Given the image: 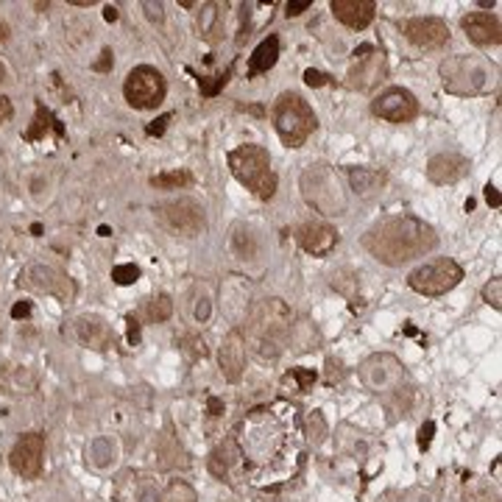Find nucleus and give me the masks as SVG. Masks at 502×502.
Segmentation results:
<instances>
[{"label":"nucleus","mask_w":502,"mask_h":502,"mask_svg":"<svg viewBox=\"0 0 502 502\" xmlns=\"http://www.w3.org/2000/svg\"><path fill=\"white\" fill-rule=\"evenodd\" d=\"M238 447L243 466H249L257 478L277 483L279 478L290 475L301 455L296 411L288 405L251 411L241 424Z\"/></svg>","instance_id":"obj_1"},{"label":"nucleus","mask_w":502,"mask_h":502,"mask_svg":"<svg viewBox=\"0 0 502 502\" xmlns=\"http://www.w3.org/2000/svg\"><path fill=\"white\" fill-rule=\"evenodd\" d=\"M363 246L374 260L383 265H402L411 262L439 246V234L435 229L413 215H393L380 223H374L363 234Z\"/></svg>","instance_id":"obj_2"},{"label":"nucleus","mask_w":502,"mask_h":502,"mask_svg":"<svg viewBox=\"0 0 502 502\" xmlns=\"http://www.w3.org/2000/svg\"><path fill=\"white\" fill-rule=\"evenodd\" d=\"M243 341L251 344L260 360H274L285 352L290 335V310L282 298H262L246 316Z\"/></svg>","instance_id":"obj_3"},{"label":"nucleus","mask_w":502,"mask_h":502,"mask_svg":"<svg viewBox=\"0 0 502 502\" xmlns=\"http://www.w3.org/2000/svg\"><path fill=\"white\" fill-rule=\"evenodd\" d=\"M229 167L234 179L246 185L257 198L268 201L277 193V174L271 171V156L262 146L246 143L241 148L229 151Z\"/></svg>","instance_id":"obj_4"},{"label":"nucleus","mask_w":502,"mask_h":502,"mask_svg":"<svg viewBox=\"0 0 502 502\" xmlns=\"http://www.w3.org/2000/svg\"><path fill=\"white\" fill-rule=\"evenodd\" d=\"M277 134L288 148H301L305 140L316 131V115L313 107L296 92H282L271 109Z\"/></svg>","instance_id":"obj_5"},{"label":"nucleus","mask_w":502,"mask_h":502,"mask_svg":"<svg viewBox=\"0 0 502 502\" xmlns=\"http://www.w3.org/2000/svg\"><path fill=\"white\" fill-rule=\"evenodd\" d=\"M301 195L321 215H341L346 210V195L329 165H310L301 174Z\"/></svg>","instance_id":"obj_6"},{"label":"nucleus","mask_w":502,"mask_h":502,"mask_svg":"<svg viewBox=\"0 0 502 502\" xmlns=\"http://www.w3.org/2000/svg\"><path fill=\"white\" fill-rule=\"evenodd\" d=\"M154 213H156L159 226L167 229L171 234H179V238H195V234H201L207 226L204 210H201V204L193 198L165 201V204H159Z\"/></svg>","instance_id":"obj_7"},{"label":"nucleus","mask_w":502,"mask_h":502,"mask_svg":"<svg viewBox=\"0 0 502 502\" xmlns=\"http://www.w3.org/2000/svg\"><path fill=\"white\" fill-rule=\"evenodd\" d=\"M460 279H463V268L455 260L441 257V260L419 265L408 277V285L421 296H441V293H450L452 288H458Z\"/></svg>","instance_id":"obj_8"},{"label":"nucleus","mask_w":502,"mask_h":502,"mask_svg":"<svg viewBox=\"0 0 502 502\" xmlns=\"http://www.w3.org/2000/svg\"><path fill=\"white\" fill-rule=\"evenodd\" d=\"M441 79H444L447 92L475 95L486 87L488 67L478 56H452L441 64Z\"/></svg>","instance_id":"obj_9"},{"label":"nucleus","mask_w":502,"mask_h":502,"mask_svg":"<svg viewBox=\"0 0 502 502\" xmlns=\"http://www.w3.org/2000/svg\"><path fill=\"white\" fill-rule=\"evenodd\" d=\"M17 285L31 290V293L56 296L62 301H71L76 296L73 279L67 277L64 271H59L56 265H45V262H28L17 277Z\"/></svg>","instance_id":"obj_10"},{"label":"nucleus","mask_w":502,"mask_h":502,"mask_svg":"<svg viewBox=\"0 0 502 502\" xmlns=\"http://www.w3.org/2000/svg\"><path fill=\"white\" fill-rule=\"evenodd\" d=\"M165 92H167L165 79L151 64L134 67L123 84V95L134 109H156L165 100Z\"/></svg>","instance_id":"obj_11"},{"label":"nucleus","mask_w":502,"mask_h":502,"mask_svg":"<svg viewBox=\"0 0 502 502\" xmlns=\"http://www.w3.org/2000/svg\"><path fill=\"white\" fill-rule=\"evenodd\" d=\"M402 363L393 355H372L363 365H360V380L372 393H385V391H396L402 385Z\"/></svg>","instance_id":"obj_12"},{"label":"nucleus","mask_w":502,"mask_h":502,"mask_svg":"<svg viewBox=\"0 0 502 502\" xmlns=\"http://www.w3.org/2000/svg\"><path fill=\"white\" fill-rule=\"evenodd\" d=\"M43 455H45V435L43 432H25L12 447L9 463L14 475L23 480H37L43 475Z\"/></svg>","instance_id":"obj_13"},{"label":"nucleus","mask_w":502,"mask_h":502,"mask_svg":"<svg viewBox=\"0 0 502 502\" xmlns=\"http://www.w3.org/2000/svg\"><path fill=\"white\" fill-rule=\"evenodd\" d=\"M372 112L388 123H408L419 115V100L413 92L402 90V87H391L383 95L374 98Z\"/></svg>","instance_id":"obj_14"},{"label":"nucleus","mask_w":502,"mask_h":502,"mask_svg":"<svg viewBox=\"0 0 502 502\" xmlns=\"http://www.w3.org/2000/svg\"><path fill=\"white\" fill-rule=\"evenodd\" d=\"M402 33L421 51H439L450 43V25L439 17H413L402 23Z\"/></svg>","instance_id":"obj_15"},{"label":"nucleus","mask_w":502,"mask_h":502,"mask_svg":"<svg viewBox=\"0 0 502 502\" xmlns=\"http://www.w3.org/2000/svg\"><path fill=\"white\" fill-rule=\"evenodd\" d=\"M298 246L305 249L313 257H327L335 246H338V232H335L329 223L321 221H310V223H301L293 229Z\"/></svg>","instance_id":"obj_16"},{"label":"nucleus","mask_w":502,"mask_h":502,"mask_svg":"<svg viewBox=\"0 0 502 502\" xmlns=\"http://www.w3.org/2000/svg\"><path fill=\"white\" fill-rule=\"evenodd\" d=\"M221 374L229 380V383H241L243 380V372H246V341L241 329H232L223 344H221Z\"/></svg>","instance_id":"obj_17"},{"label":"nucleus","mask_w":502,"mask_h":502,"mask_svg":"<svg viewBox=\"0 0 502 502\" xmlns=\"http://www.w3.org/2000/svg\"><path fill=\"white\" fill-rule=\"evenodd\" d=\"M355 56H357V67L349 73V84L352 87L368 90V87L377 84L385 76V59L372 45H363L360 51H355Z\"/></svg>","instance_id":"obj_18"},{"label":"nucleus","mask_w":502,"mask_h":502,"mask_svg":"<svg viewBox=\"0 0 502 502\" xmlns=\"http://www.w3.org/2000/svg\"><path fill=\"white\" fill-rule=\"evenodd\" d=\"M469 174V159L463 154L447 151V154H435L427 162V179L432 185H455Z\"/></svg>","instance_id":"obj_19"},{"label":"nucleus","mask_w":502,"mask_h":502,"mask_svg":"<svg viewBox=\"0 0 502 502\" xmlns=\"http://www.w3.org/2000/svg\"><path fill=\"white\" fill-rule=\"evenodd\" d=\"M329 9L344 25H349L355 31H363L374 20V12H377L374 0H332Z\"/></svg>","instance_id":"obj_20"},{"label":"nucleus","mask_w":502,"mask_h":502,"mask_svg":"<svg viewBox=\"0 0 502 502\" xmlns=\"http://www.w3.org/2000/svg\"><path fill=\"white\" fill-rule=\"evenodd\" d=\"M463 31H466V37L472 40L475 45H499L502 40V33H499V17L494 14H469L460 20Z\"/></svg>","instance_id":"obj_21"},{"label":"nucleus","mask_w":502,"mask_h":502,"mask_svg":"<svg viewBox=\"0 0 502 502\" xmlns=\"http://www.w3.org/2000/svg\"><path fill=\"white\" fill-rule=\"evenodd\" d=\"M76 338L84 344V346H92V349H107L112 344V329L107 327V321H100L95 316H81L76 321Z\"/></svg>","instance_id":"obj_22"},{"label":"nucleus","mask_w":502,"mask_h":502,"mask_svg":"<svg viewBox=\"0 0 502 502\" xmlns=\"http://www.w3.org/2000/svg\"><path fill=\"white\" fill-rule=\"evenodd\" d=\"M51 131L56 134V137H64V126L53 118V112L43 104V100H37V115H33V123L25 131V143L43 140V137H48Z\"/></svg>","instance_id":"obj_23"},{"label":"nucleus","mask_w":502,"mask_h":502,"mask_svg":"<svg viewBox=\"0 0 502 502\" xmlns=\"http://www.w3.org/2000/svg\"><path fill=\"white\" fill-rule=\"evenodd\" d=\"M277 59H279V37H274V33H271V37L262 40L257 45V51L251 53V59H249V76L254 79L260 73H268L277 64Z\"/></svg>","instance_id":"obj_24"},{"label":"nucleus","mask_w":502,"mask_h":502,"mask_svg":"<svg viewBox=\"0 0 502 502\" xmlns=\"http://www.w3.org/2000/svg\"><path fill=\"white\" fill-rule=\"evenodd\" d=\"M349 182L357 193H368L385 185V174L383 171H372V167H352L349 171Z\"/></svg>","instance_id":"obj_25"},{"label":"nucleus","mask_w":502,"mask_h":502,"mask_svg":"<svg viewBox=\"0 0 502 502\" xmlns=\"http://www.w3.org/2000/svg\"><path fill=\"white\" fill-rule=\"evenodd\" d=\"M232 251L238 254L241 260H254L257 251H260V243H257V238L249 229L243 232V226H238V229H234V234H232Z\"/></svg>","instance_id":"obj_26"},{"label":"nucleus","mask_w":502,"mask_h":502,"mask_svg":"<svg viewBox=\"0 0 502 502\" xmlns=\"http://www.w3.org/2000/svg\"><path fill=\"white\" fill-rule=\"evenodd\" d=\"M87 460L95 469H107L109 463H115V447H112V441L109 439H95L87 447Z\"/></svg>","instance_id":"obj_27"},{"label":"nucleus","mask_w":502,"mask_h":502,"mask_svg":"<svg viewBox=\"0 0 502 502\" xmlns=\"http://www.w3.org/2000/svg\"><path fill=\"white\" fill-rule=\"evenodd\" d=\"M460 502H499V491L486 480H475V483L466 486Z\"/></svg>","instance_id":"obj_28"},{"label":"nucleus","mask_w":502,"mask_h":502,"mask_svg":"<svg viewBox=\"0 0 502 502\" xmlns=\"http://www.w3.org/2000/svg\"><path fill=\"white\" fill-rule=\"evenodd\" d=\"M187 185H193V176L187 171H167V174L151 176V187H156V190H179Z\"/></svg>","instance_id":"obj_29"},{"label":"nucleus","mask_w":502,"mask_h":502,"mask_svg":"<svg viewBox=\"0 0 502 502\" xmlns=\"http://www.w3.org/2000/svg\"><path fill=\"white\" fill-rule=\"evenodd\" d=\"M159 502H198V494L190 483L185 480H174L171 486H167L159 497Z\"/></svg>","instance_id":"obj_30"},{"label":"nucleus","mask_w":502,"mask_h":502,"mask_svg":"<svg viewBox=\"0 0 502 502\" xmlns=\"http://www.w3.org/2000/svg\"><path fill=\"white\" fill-rule=\"evenodd\" d=\"M171 316H174V301H171V296L159 293V296H154V298L148 301V318H151L154 324H162V321H167Z\"/></svg>","instance_id":"obj_31"},{"label":"nucleus","mask_w":502,"mask_h":502,"mask_svg":"<svg viewBox=\"0 0 502 502\" xmlns=\"http://www.w3.org/2000/svg\"><path fill=\"white\" fill-rule=\"evenodd\" d=\"M324 435H327V421H324V416L318 411H313L308 416V439H310L313 447H318L324 441Z\"/></svg>","instance_id":"obj_32"},{"label":"nucleus","mask_w":502,"mask_h":502,"mask_svg":"<svg viewBox=\"0 0 502 502\" xmlns=\"http://www.w3.org/2000/svg\"><path fill=\"white\" fill-rule=\"evenodd\" d=\"M112 279L118 285H134L140 279V268L134 265V262H126V265H115L112 268Z\"/></svg>","instance_id":"obj_33"},{"label":"nucleus","mask_w":502,"mask_h":502,"mask_svg":"<svg viewBox=\"0 0 502 502\" xmlns=\"http://www.w3.org/2000/svg\"><path fill=\"white\" fill-rule=\"evenodd\" d=\"M215 20H218V4H207L204 12H201V33H204L207 40H215V33H213Z\"/></svg>","instance_id":"obj_34"},{"label":"nucleus","mask_w":502,"mask_h":502,"mask_svg":"<svg viewBox=\"0 0 502 502\" xmlns=\"http://www.w3.org/2000/svg\"><path fill=\"white\" fill-rule=\"evenodd\" d=\"M229 76H232V67L223 73V76H215V79H198V87H201V95H207V98H213V95H218V90L229 81Z\"/></svg>","instance_id":"obj_35"},{"label":"nucleus","mask_w":502,"mask_h":502,"mask_svg":"<svg viewBox=\"0 0 502 502\" xmlns=\"http://www.w3.org/2000/svg\"><path fill=\"white\" fill-rule=\"evenodd\" d=\"M483 298L488 301V305H491L494 310H502V279H499V277L491 279V282L483 288Z\"/></svg>","instance_id":"obj_36"},{"label":"nucleus","mask_w":502,"mask_h":502,"mask_svg":"<svg viewBox=\"0 0 502 502\" xmlns=\"http://www.w3.org/2000/svg\"><path fill=\"white\" fill-rule=\"evenodd\" d=\"M174 120V115H159L156 120H151L148 126H146V134L148 137H159V134H165V128H167V123Z\"/></svg>","instance_id":"obj_37"},{"label":"nucleus","mask_w":502,"mask_h":502,"mask_svg":"<svg viewBox=\"0 0 502 502\" xmlns=\"http://www.w3.org/2000/svg\"><path fill=\"white\" fill-rule=\"evenodd\" d=\"M296 380H298V385H301V391H308L313 383H316V372H310V368H293L290 372Z\"/></svg>","instance_id":"obj_38"},{"label":"nucleus","mask_w":502,"mask_h":502,"mask_svg":"<svg viewBox=\"0 0 502 502\" xmlns=\"http://www.w3.org/2000/svg\"><path fill=\"white\" fill-rule=\"evenodd\" d=\"M112 64H115V62H112V51H109V48H104V51H100V59L92 64V71H98V73H109V71H112Z\"/></svg>","instance_id":"obj_39"},{"label":"nucleus","mask_w":502,"mask_h":502,"mask_svg":"<svg viewBox=\"0 0 502 502\" xmlns=\"http://www.w3.org/2000/svg\"><path fill=\"white\" fill-rule=\"evenodd\" d=\"M432 432H435V424H432V421H424L421 430H419V450H427V447H430Z\"/></svg>","instance_id":"obj_40"},{"label":"nucleus","mask_w":502,"mask_h":502,"mask_svg":"<svg viewBox=\"0 0 502 502\" xmlns=\"http://www.w3.org/2000/svg\"><path fill=\"white\" fill-rule=\"evenodd\" d=\"M305 81H308L310 87H324V84L329 81V76L321 73V71H313V67H310V71H305Z\"/></svg>","instance_id":"obj_41"},{"label":"nucleus","mask_w":502,"mask_h":502,"mask_svg":"<svg viewBox=\"0 0 502 502\" xmlns=\"http://www.w3.org/2000/svg\"><path fill=\"white\" fill-rule=\"evenodd\" d=\"M126 324H128V335H126V338H128V344L131 346H137L140 344V324H137V318H126Z\"/></svg>","instance_id":"obj_42"},{"label":"nucleus","mask_w":502,"mask_h":502,"mask_svg":"<svg viewBox=\"0 0 502 502\" xmlns=\"http://www.w3.org/2000/svg\"><path fill=\"white\" fill-rule=\"evenodd\" d=\"M14 115V107H12V100L6 95H0V126H4L9 118Z\"/></svg>","instance_id":"obj_43"},{"label":"nucleus","mask_w":502,"mask_h":502,"mask_svg":"<svg viewBox=\"0 0 502 502\" xmlns=\"http://www.w3.org/2000/svg\"><path fill=\"white\" fill-rule=\"evenodd\" d=\"M143 9H146V14H148V20H151V23H162V20H165V14H162V4H143Z\"/></svg>","instance_id":"obj_44"},{"label":"nucleus","mask_w":502,"mask_h":502,"mask_svg":"<svg viewBox=\"0 0 502 502\" xmlns=\"http://www.w3.org/2000/svg\"><path fill=\"white\" fill-rule=\"evenodd\" d=\"M399 502H430V494H424L421 488H411Z\"/></svg>","instance_id":"obj_45"},{"label":"nucleus","mask_w":502,"mask_h":502,"mask_svg":"<svg viewBox=\"0 0 502 502\" xmlns=\"http://www.w3.org/2000/svg\"><path fill=\"white\" fill-rule=\"evenodd\" d=\"M305 9H310V0H301V4H288V6H285V14H288V17H298Z\"/></svg>","instance_id":"obj_46"},{"label":"nucleus","mask_w":502,"mask_h":502,"mask_svg":"<svg viewBox=\"0 0 502 502\" xmlns=\"http://www.w3.org/2000/svg\"><path fill=\"white\" fill-rule=\"evenodd\" d=\"M31 316V305L28 301H17V305L12 308V318H28Z\"/></svg>","instance_id":"obj_47"},{"label":"nucleus","mask_w":502,"mask_h":502,"mask_svg":"<svg viewBox=\"0 0 502 502\" xmlns=\"http://www.w3.org/2000/svg\"><path fill=\"white\" fill-rule=\"evenodd\" d=\"M486 201H488L491 207H497V210H499L502 198H499V193H497V187H494V185H486Z\"/></svg>","instance_id":"obj_48"},{"label":"nucleus","mask_w":502,"mask_h":502,"mask_svg":"<svg viewBox=\"0 0 502 502\" xmlns=\"http://www.w3.org/2000/svg\"><path fill=\"white\" fill-rule=\"evenodd\" d=\"M207 408H210V413H213V416H221V413H223V402L213 396V399L207 402Z\"/></svg>","instance_id":"obj_49"},{"label":"nucleus","mask_w":502,"mask_h":502,"mask_svg":"<svg viewBox=\"0 0 502 502\" xmlns=\"http://www.w3.org/2000/svg\"><path fill=\"white\" fill-rule=\"evenodd\" d=\"M104 20L115 23V20H118V9H115V6H107V9H104Z\"/></svg>","instance_id":"obj_50"},{"label":"nucleus","mask_w":502,"mask_h":502,"mask_svg":"<svg viewBox=\"0 0 502 502\" xmlns=\"http://www.w3.org/2000/svg\"><path fill=\"white\" fill-rule=\"evenodd\" d=\"M4 40H9V25L0 20V43H4Z\"/></svg>","instance_id":"obj_51"},{"label":"nucleus","mask_w":502,"mask_h":502,"mask_svg":"<svg viewBox=\"0 0 502 502\" xmlns=\"http://www.w3.org/2000/svg\"><path fill=\"white\" fill-rule=\"evenodd\" d=\"M0 81H9V79H6V67H4V62H0Z\"/></svg>","instance_id":"obj_52"}]
</instances>
